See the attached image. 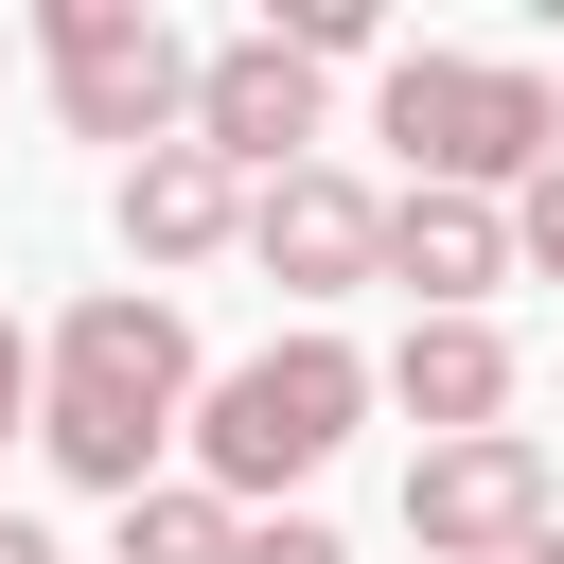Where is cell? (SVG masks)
Returning <instances> with one entry per match:
<instances>
[{"instance_id": "cell-1", "label": "cell", "mask_w": 564, "mask_h": 564, "mask_svg": "<svg viewBox=\"0 0 564 564\" xmlns=\"http://www.w3.org/2000/svg\"><path fill=\"white\" fill-rule=\"evenodd\" d=\"M388 141L423 159V194H494L564 159V88L546 70H476V53H388Z\"/></svg>"}, {"instance_id": "cell-2", "label": "cell", "mask_w": 564, "mask_h": 564, "mask_svg": "<svg viewBox=\"0 0 564 564\" xmlns=\"http://www.w3.org/2000/svg\"><path fill=\"white\" fill-rule=\"evenodd\" d=\"M352 405H370V370H352L335 335H282V352H247V370L194 405V458H212V494H282V476H317V458L352 441Z\"/></svg>"}, {"instance_id": "cell-10", "label": "cell", "mask_w": 564, "mask_h": 564, "mask_svg": "<svg viewBox=\"0 0 564 564\" xmlns=\"http://www.w3.org/2000/svg\"><path fill=\"white\" fill-rule=\"evenodd\" d=\"M494 264H511V229H494L476 194H405V212H388V282H405L423 317H476Z\"/></svg>"}, {"instance_id": "cell-6", "label": "cell", "mask_w": 564, "mask_h": 564, "mask_svg": "<svg viewBox=\"0 0 564 564\" xmlns=\"http://www.w3.org/2000/svg\"><path fill=\"white\" fill-rule=\"evenodd\" d=\"M194 141H212L229 176H300V141H317V53L229 35V53H212V88H194Z\"/></svg>"}, {"instance_id": "cell-4", "label": "cell", "mask_w": 564, "mask_h": 564, "mask_svg": "<svg viewBox=\"0 0 564 564\" xmlns=\"http://www.w3.org/2000/svg\"><path fill=\"white\" fill-rule=\"evenodd\" d=\"M405 529H423V564H529L564 511H546V458L494 423V441H423L405 458Z\"/></svg>"}, {"instance_id": "cell-12", "label": "cell", "mask_w": 564, "mask_h": 564, "mask_svg": "<svg viewBox=\"0 0 564 564\" xmlns=\"http://www.w3.org/2000/svg\"><path fill=\"white\" fill-rule=\"evenodd\" d=\"M264 35H282V53H370V0H282Z\"/></svg>"}, {"instance_id": "cell-9", "label": "cell", "mask_w": 564, "mask_h": 564, "mask_svg": "<svg viewBox=\"0 0 564 564\" xmlns=\"http://www.w3.org/2000/svg\"><path fill=\"white\" fill-rule=\"evenodd\" d=\"M388 388H405L423 441H494V405H511V335H494V317H405Z\"/></svg>"}, {"instance_id": "cell-14", "label": "cell", "mask_w": 564, "mask_h": 564, "mask_svg": "<svg viewBox=\"0 0 564 564\" xmlns=\"http://www.w3.org/2000/svg\"><path fill=\"white\" fill-rule=\"evenodd\" d=\"M247 564H352V546H335V529H300V511H282V529H247Z\"/></svg>"}, {"instance_id": "cell-15", "label": "cell", "mask_w": 564, "mask_h": 564, "mask_svg": "<svg viewBox=\"0 0 564 564\" xmlns=\"http://www.w3.org/2000/svg\"><path fill=\"white\" fill-rule=\"evenodd\" d=\"M18 423H53V405H35V352H18V317H0V441H18Z\"/></svg>"}, {"instance_id": "cell-11", "label": "cell", "mask_w": 564, "mask_h": 564, "mask_svg": "<svg viewBox=\"0 0 564 564\" xmlns=\"http://www.w3.org/2000/svg\"><path fill=\"white\" fill-rule=\"evenodd\" d=\"M123 564H247V529H229V494L194 476V494H141V511H123Z\"/></svg>"}, {"instance_id": "cell-8", "label": "cell", "mask_w": 564, "mask_h": 564, "mask_svg": "<svg viewBox=\"0 0 564 564\" xmlns=\"http://www.w3.org/2000/svg\"><path fill=\"white\" fill-rule=\"evenodd\" d=\"M247 229V176L212 159V141H159V159H123V247L141 264H212Z\"/></svg>"}, {"instance_id": "cell-17", "label": "cell", "mask_w": 564, "mask_h": 564, "mask_svg": "<svg viewBox=\"0 0 564 564\" xmlns=\"http://www.w3.org/2000/svg\"><path fill=\"white\" fill-rule=\"evenodd\" d=\"M529 564H564V529H546V546H529Z\"/></svg>"}, {"instance_id": "cell-5", "label": "cell", "mask_w": 564, "mask_h": 564, "mask_svg": "<svg viewBox=\"0 0 564 564\" xmlns=\"http://www.w3.org/2000/svg\"><path fill=\"white\" fill-rule=\"evenodd\" d=\"M247 247H264V282H300V300H335V282H388V212H370L335 159L264 176V194H247Z\"/></svg>"}, {"instance_id": "cell-13", "label": "cell", "mask_w": 564, "mask_h": 564, "mask_svg": "<svg viewBox=\"0 0 564 564\" xmlns=\"http://www.w3.org/2000/svg\"><path fill=\"white\" fill-rule=\"evenodd\" d=\"M511 247H529V264H546V282H564V159H546V176H529V212H511Z\"/></svg>"}, {"instance_id": "cell-16", "label": "cell", "mask_w": 564, "mask_h": 564, "mask_svg": "<svg viewBox=\"0 0 564 564\" xmlns=\"http://www.w3.org/2000/svg\"><path fill=\"white\" fill-rule=\"evenodd\" d=\"M0 564H53V546H35V529H18V511H0Z\"/></svg>"}, {"instance_id": "cell-3", "label": "cell", "mask_w": 564, "mask_h": 564, "mask_svg": "<svg viewBox=\"0 0 564 564\" xmlns=\"http://www.w3.org/2000/svg\"><path fill=\"white\" fill-rule=\"evenodd\" d=\"M53 88H70V123H88V141L159 159V123H176L212 70H194V53H176L141 0H53Z\"/></svg>"}, {"instance_id": "cell-7", "label": "cell", "mask_w": 564, "mask_h": 564, "mask_svg": "<svg viewBox=\"0 0 564 564\" xmlns=\"http://www.w3.org/2000/svg\"><path fill=\"white\" fill-rule=\"evenodd\" d=\"M53 388H106V405H141V423H176V388H194V335H176V300H70V335H53Z\"/></svg>"}]
</instances>
